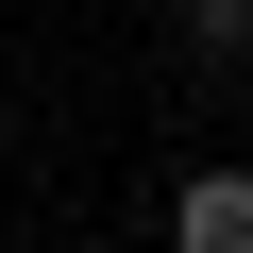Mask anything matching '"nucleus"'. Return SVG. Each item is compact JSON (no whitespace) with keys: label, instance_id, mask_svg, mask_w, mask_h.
<instances>
[{"label":"nucleus","instance_id":"7ed1b4c3","mask_svg":"<svg viewBox=\"0 0 253 253\" xmlns=\"http://www.w3.org/2000/svg\"><path fill=\"white\" fill-rule=\"evenodd\" d=\"M236 84H253V34H236Z\"/></svg>","mask_w":253,"mask_h":253},{"label":"nucleus","instance_id":"f257e3e1","mask_svg":"<svg viewBox=\"0 0 253 253\" xmlns=\"http://www.w3.org/2000/svg\"><path fill=\"white\" fill-rule=\"evenodd\" d=\"M169 253H253V169H203L169 203Z\"/></svg>","mask_w":253,"mask_h":253},{"label":"nucleus","instance_id":"f03ea898","mask_svg":"<svg viewBox=\"0 0 253 253\" xmlns=\"http://www.w3.org/2000/svg\"><path fill=\"white\" fill-rule=\"evenodd\" d=\"M186 34H203V51H236V34H253V0H186Z\"/></svg>","mask_w":253,"mask_h":253}]
</instances>
